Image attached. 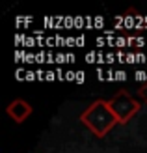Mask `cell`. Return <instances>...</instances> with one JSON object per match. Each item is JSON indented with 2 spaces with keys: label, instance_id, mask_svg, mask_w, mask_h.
<instances>
[{
  "label": "cell",
  "instance_id": "obj_1",
  "mask_svg": "<svg viewBox=\"0 0 147 153\" xmlns=\"http://www.w3.org/2000/svg\"><path fill=\"white\" fill-rule=\"evenodd\" d=\"M78 120L86 129H89L91 134L97 136V138H104V136L117 125V120H115L114 112L110 110L108 99H97V101H93L80 114Z\"/></svg>",
  "mask_w": 147,
  "mask_h": 153
},
{
  "label": "cell",
  "instance_id": "obj_2",
  "mask_svg": "<svg viewBox=\"0 0 147 153\" xmlns=\"http://www.w3.org/2000/svg\"><path fill=\"white\" fill-rule=\"evenodd\" d=\"M108 105H110V110L114 112V116H115L119 125H127L142 110L140 101L134 99L127 90H119L117 94H114L108 99Z\"/></svg>",
  "mask_w": 147,
  "mask_h": 153
},
{
  "label": "cell",
  "instance_id": "obj_3",
  "mask_svg": "<svg viewBox=\"0 0 147 153\" xmlns=\"http://www.w3.org/2000/svg\"><path fill=\"white\" fill-rule=\"evenodd\" d=\"M34 106L24 99H13V101L6 106V114L10 116L15 123H24V121L32 116Z\"/></svg>",
  "mask_w": 147,
  "mask_h": 153
},
{
  "label": "cell",
  "instance_id": "obj_4",
  "mask_svg": "<svg viewBox=\"0 0 147 153\" xmlns=\"http://www.w3.org/2000/svg\"><path fill=\"white\" fill-rule=\"evenodd\" d=\"M138 95H140V97L143 99V101L147 103V86H142L140 90H138Z\"/></svg>",
  "mask_w": 147,
  "mask_h": 153
}]
</instances>
